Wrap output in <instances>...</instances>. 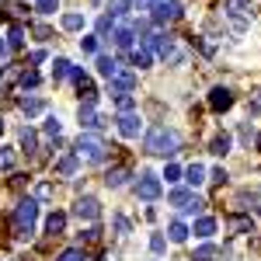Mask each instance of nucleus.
I'll return each instance as SVG.
<instances>
[{"instance_id": "nucleus-1", "label": "nucleus", "mask_w": 261, "mask_h": 261, "mask_svg": "<svg viewBox=\"0 0 261 261\" xmlns=\"http://www.w3.org/2000/svg\"><path fill=\"white\" fill-rule=\"evenodd\" d=\"M143 150L153 153V157H174L181 150V136L174 129H167V125H153L146 133V140H143Z\"/></svg>"}, {"instance_id": "nucleus-2", "label": "nucleus", "mask_w": 261, "mask_h": 261, "mask_svg": "<svg viewBox=\"0 0 261 261\" xmlns=\"http://www.w3.org/2000/svg\"><path fill=\"white\" fill-rule=\"evenodd\" d=\"M35 216H39V202L35 199H21L18 209H14V230H18V237H32Z\"/></svg>"}, {"instance_id": "nucleus-3", "label": "nucleus", "mask_w": 261, "mask_h": 261, "mask_svg": "<svg viewBox=\"0 0 261 261\" xmlns=\"http://www.w3.org/2000/svg\"><path fill=\"white\" fill-rule=\"evenodd\" d=\"M105 143L98 140V136H91V133H84L81 140H77V157L81 161H91V164H98V161H105Z\"/></svg>"}, {"instance_id": "nucleus-4", "label": "nucleus", "mask_w": 261, "mask_h": 261, "mask_svg": "<svg viewBox=\"0 0 261 261\" xmlns=\"http://www.w3.org/2000/svg\"><path fill=\"white\" fill-rule=\"evenodd\" d=\"M140 129H143L140 115H133V112H122V115H119V133L125 136V140H136V136H140Z\"/></svg>"}, {"instance_id": "nucleus-5", "label": "nucleus", "mask_w": 261, "mask_h": 261, "mask_svg": "<svg viewBox=\"0 0 261 261\" xmlns=\"http://www.w3.org/2000/svg\"><path fill=\"white\" fill-rule=\"evenodd\" d=\"M136 195H140V199H146V202H153L157 195H161V181L153 178V174H143L140 185H136Z\"/></svg>"}, {"instance_id": "nucleus-6", "label": "nucleus", "mask_w": 261, "mask_h": 261, "mask_svg": "<svg viewBox=\"0 0 261 261\" xmlns=\"http://www.w3.org/2000/svg\"><path fill=\"white\" fill-rule=\"evenodd\" d=\"M226 11H230V14H233V24H237V28H244V24H247V14H251V0H230V4H226Z\"/></svg>"}, {"instance_id": "nucleus-7", "label": "nucleus", "mask_w": 261, "mask_h": 261, "mask_svg": "<svg viewBox=\"0 0 261 261\" xmlns=\"http://www.w3.org/2000/svg\"><path fill=\"white\" fill-rule=\"evenodd\" d=\"M209 105H213V112H226V108L233 105V94H230L226 87H216V91L209 94Z\"/></svg>"}, {"instance_id": "nucleus-8", "label": "nucleus", "mask_w": 261, "mask_h": 261, "mask_svg": "<svg viewBox=\"0 0 261 261\" xmlns=\"http://www.w3.org/2000/svg\"><path fill=\"white\" fill-rule=\"evenodd\" d=\"M73 213H77L81 220H98V199H91V195L81 199L77 205H73Z\"/></svg>"}, {"instance_id": "nucleus-9", "label": "nucleus", "mask_w": 261, "mask_h": 261, "mask_svg": "<svg viewBox=\"0 0 261 261\" xmlns=\"http://www.w3.org/2000/svg\"><path fill=\"white\" fill-rule=\"evenodd\" d=\"M133 84H136V73H125V70H119V73L112 77V91L129 94V91H133Z\"/></svg>"}, {"instance_id": "nucleus-10", "label": "nucleus", "mask_w": 261, "mask_h": 261, "mask_svg": "<svg viewBox=\"0 0 261 261\" xmlns=\"http://www.w3.org/2000/svg\"><path fill=\"white\" fill-rule=\"evenodd\" d=\"M153 18H157V21H178V18H181V4H178V0H171V4H161Z\"/></svg>"}, {"instance_id": "nucleus-11", "label": "nucleus", "mask_w": 261, "mask_h": 261, "mask_svg": "<svg viewBox=\"0 0 261 261\" xmlns=\"http://www.w3.org/2000/svg\"><path fill=\"white\" fill-rule=\"evenodd\" d=\"M98 73L112 81V77L119 73V63H115V60H108V56H98Z\"/></svg>"}, {"instance_id": "nucleus-12", "label": "nucleus", "mask_w": 261, "mask_h": 261, "mask_svg": "<svg viewBox=\"0 0 261 261\" xmlns=\"http://www.w3.org/2000/svg\"><path fill=\"white\" fill-rule=\"evenodd\" d=\"M125 178H129V171H125V167H115V171L105 174V185H108V188H119V185H125Z\"/></svg>"}, {"instance_id": "nucleus-13", "label": "nucleus", "mask_w": 261, "mask_h": 261, "mask_svg": "<svg viewBox=\"0 0 261 261\" xmlns=\"http://www.w3.org/2000/svg\"><path fill=\"white\" fill-rule=\"evenodd\" d=\"M185 181H188V185H202V181H205V167H202V164H192V167L185 171Z\"/></svg>"}, {"instance_id": "nucleus-14", "label": "nucleus", "mask_w": 261, "mask_h": 261, "mask_svg": "<svg viewBox=\"0 0 261 261\" xmlns=\"http://www.w3.org/2000/svg\"><path fill=\"white\" fill-rule=\"evenodd\" d=\"M213 233H216V220H209V216H205V220L195 223V237H213Z\"/></svg>"}, {"instance_id": "nucleus-15", "label": "nucleus", "mask_w": 261, "mask_h": 261, "mask_svg": "<svg viewBox=\"0 0 261 261\" xmlns=\"http://www.w3.org/2000/svg\"><path fill=\"white\" fill-rule=\"evenodd\" d=\"M115 42H119L122 49H129V45H133V24H119V32H115Z\"/></svg>"}, {"instance_id": "nucleus-16", "label": "nucleus", "mask_w": 261, "mask_h": 261, "mask_svg": "<svg viewBox=\"0 0 261 261\" xmlns=\"http://www.w3.org/2000/svg\"><path fill=\"white\" fill-rule=\"evenodd\" d=\"M56 171H60L63 178H70V174L77 171V157H60V161H56Z\"/></svg>"}, {"instance_id": "nucleus-17", "label": "nucleus", "mask_w": 261, "mask_h": 261, "mask_svg": "<svg viewBox=\"0 0 261 261\" xmlns=\"http://www.w3.org/2000/svg\"><path fill=\"white\" fill-rule=\"evenodd\" d=\"M63 226H66V216H63V213H53V216L45 220V230H49V233H63Z\"/></svg>"}, {"instance_id": "nucleus-18", "label": "nucleus", "mask_w": 261, "mask_h": 261, "mask_svg": "<svg viewBox=\"0 0 261 261\" xmlns=\"http://www.w3.org/2000/svg\"><path fill=\"white\" fill-rule=\"evenodd\" d=\"M167 237H171L174 244H181L185 237H188V230H185V223H171V226H167Z\"/></svg>"}, {"instance_id": "nucleus-19", "label": "nucleus", "mask_w": 261, "mask_h": 261, "mask_svg": "<svg viewBox=\"0 0 261 261\" xmlns=\"http://www.w3.org/2000/svg\"><path fill=\"white\" fill-rule=\"evenodd\" d=\"M63 28H66V32H77V28H84V14H63Z\"/></svg>"}, {"instance_id": "nucleus-20", "label": "nucleus", "mask_w": 261, "mask_h": 261, "mask_svg": "<svg viewBox=\"0 0 261 261\" xmlns=\"http://www.w3.org/2000/svg\"><path fill=\"white\" fill-rule=\"evenodd\" d=\"M21 112L24 115H35V112H42V101L39 98H21Z\"/></svg>"}, {"instance_id": "nucleus-21", "label": "nucleus", "mask_w": 261, "mask_h": 261, "mask_svg": "<svg viewBox=\"0 0 261 261\" xmlns=\"http://www.w3.org/2000/svg\"><path fill=\"white\" fill-rule=\"evenodd\" d=\"M70 70H73V66H70L66 60H56V63H53V73H56V81H63V77H70Z\"/></svg>"}, {"instance_id": "nucleus-22", "label": "nucleus", "mask_w": 261, "mask_h": 261, "mask_svg": "<svg viewBox=\"0 0 261 261\" xmlns=\"http://www.w3.org/2000/svg\"><path fill=\"white\" fill-rule=\"evenodd\" d=\"M216 254H220V251H216L213 244H205V247H199V251H195V261H213Z\"/></svg>"}, {"instance_id": "nucleus-23", "label": "nucleus", "mask_w": 261, "mask_h": 261, "mask_svg": "<svg viewBox=\"0 0 261 261\" xmlns=\"http://www.w3.org/2000/svg\"><path fill=\"white\" fill-rule=\"evenodd\" d=\"M226 150H230V136H226V133H223V136H216V140H213V153H226Z\"/></svg>"}, {"instance_id": "nucleus-24", "label": "nucleus", "mask_w": 261, "mask_h": 261, "mask_svg": "<svg viewBox=\"0 0 261 261\" xmlns=\"http://www.w3.org/2000/svg\"><path fill=\"white\" fill-rule=\"evenodd\" d=\"M21 42H24V32L14 24V28H11V39H7V45H11V49H21Z\"/></svg>"}, {"instance_id": "nucleus-25", "label": "nucleus", "mask_w": 261, "mask_h": 261, "mask_svg": "<svg viewBox=\"0 0 261 261\" xmlns=\"http://www.w3.org/2000/svg\"><path fill=\"white\" fill-rule=\"evenodd\" d=\"M133 63H136V66H150V49H136V53H133Z\"/></svg>"}, {"instance_id": "nucleus-26", "label": "nucleus", "mask_w": 261, "mask_h": 261, "mask_svg": "<svg viewBox=\"0 0 261 261\" xmlns=\"http://www.w3.org/2000/svg\"><path fill=\"white\" fill-rule=\"evenodd\" d=\"M60 11V0H39V14H56Z\"/></svg>"}, {"instance_id": "nucleus-27", "label": "nucleus", "mask_w": 261, "mask_h": 261, "mask_svg": "<svg viewBox=\"0 0 261 261\" xmlns=\"http://www.w3.org/2000/svg\"><path fill=\"white\" fill-rule=\"evenodd\" d=\"M60 261H87V254L84 251H77V247H70V251H63Z\"/></svg>"}, {"instance_id": "nucleus-28", "label": "nucleus", "mask_w": 261, "mask_h": 261, "mask_svg": "<svg viewBox=\"0 0 261 261\" xmlns=\"http://www.w3.org/2000/svg\"><path fill=\"white\" fill-rule=\"evenodd\" d=\"M21 146H24L28 153L35 150V133H32V129H24V133H21Z\"/></svg>"}, {"instance_id": "nucleus-29", "label": "nucleus", "mask_w": 261, "mask_h": 261, "mask_svg": "<svg viewBox=\"0 0 261 261\" xmlns=\"http://www.w3.org/2000/svg\"><path fill=\"white\" fill-rule=\"evenodd\" d=\"M188 199H192V195H188L185 188H178V192H171V202H174V205H185Z\"/></svg>"}, {"instance_id": "nucleus-30", "label": "nucleus", "mask_w": 261, "mask_h": 261, "mask_svg": "<svg viewBox=\"0 0 261 261\" xmlns=\"http://www.w3.org/2000/svg\"><path fill=\"white\" fill-rule=\"evenodd\" d=\"M125 7H129V0H108V11H112V14H122Z\"/></svg>"}, {"instance_id": "nucleus-31", "label": "nucleus", "mask_w": 261, "mask_h": 261, "mask_svg": "<svg viewBox=\"0 0 261 261\" xmlns=\"http://www.w3.org/2000/svg\"><path fill=\"white\" fill-rule=\"evenodd\" d=\"M45 133H49V136H60V133H63L60 119H49V122H45Z\"/></svg>"}, {"instance_id": "nucleus-32", "label": "nucleus", "mask_w": 261, "mask_h": 261, "mask_svg": "<svg viewBox=\"0 0 261 261\" xmlns=\"http://www.w3.org/2000/svg\"><path fill=\"white\" fill-rule=\"evenodd\" d=\"M178 174H181V167H178V164H167V171H164V178H167V181H178Z\"/></svg>"}, {"instance_id": "nucleus-33", "label": "nucleus", "mask_w": 261, "mask_h": 261, "mask_svg": "<svg viewBox=\"0 0 261 261\" xmlns=\"http://www.w3.org/2000/svg\"><path fill=\"white\" fill-rule=\"evenodd\" d=\"M81 49L84 53H98V39H81Z\"/></svg>"}, {"instance_id": "nucleus-34", "label": "nucleus", "mask_w": 261, "mask_h": 261, "mask_svg": "<svg viewBox=\"0 0 261 261\" xmlns=\"http://www.w3.org/2000/svg\"><path fill=\"white\" fill-rule=\"evenodd\" d=\"M119 108L122 112H133V98L129 94H119Z\"/></svg>"}, {"instance_id": "nucleus-35", "label": "nucleus", "mask_w": 261, "mask_h": 261, "mask_svg": "<svg viewBox=\"0 0 261 261\" xmlns=\"http://www.w3.org/2000/svg\"><path fill=\"white\" fill-rule=\"evenodd\" d=\"M21 84H24V87H35V84H39V73H24Z\"/></svg>"}, {"instance_id": "nucleus-36", "label": "nucleus", "mask_w": 261, "mask_h": 261, "mask_svg": "<svg viewBox=\"0 0 261 261\" xmlns=\"http://www.w3.org/2000/svg\"><path fill=\"white\" fill-rule=\"evenodd\" d=\"M150 247H153V251H164V247H167V241H164L161 233H157V237H153V241H150Z\"/></svg>"}, {"instance_id": "nucleus-37", "label": "nucleus", "mask_w": 261, "mask_h": 261, "mask_svg": "<svg viewBox=\"0 0 261 261\" xmlns=\"http://www.w3.org/2000/svg\"><path fill=\"white\" fill-rule=\"evenodd\" d=\"M136 7H140V11H146V7H161V0H136Z\"/></svg>"}, {"instance_id": "nucleus-38", "label": "nucleus", "mask_w": 261, "mask_h": 261, "mask_svg": "<svg viewBox=\"0 0 261 261\" xmlns=\"http://www.w3.org/2000/svg\"><path fill=\"white\" fill-rule=\"evenodd\" d=\"M11 164H14V157H11V153H7V150H4V153H0V167H4V171H7V167H11Z\"/></svg>"}, {"instance_id": "nucleus-39", "label": "nucleus", "mask_w": 261, "mask_h": 261, "mask_svg": "<svg viewBox=\"0 0 261 261\" xmlns=\"http://www.w3.org/2000/svg\"><path fill=\"white\" fill-rule=\"evenodd\" d=\"M115 226H119L122 233H129V220H125V216H115Z\"/></svg>"}, {"instance_id": "nucleus-40", "label": "nucleus", "mask_w": 261, "mask_h": 261, "mask_svg": "<svg viewBox=\"0 0 261 261\" xmlns=\"http://www.w3.org/2000/svg\"><path fill=\"white\" fill-rule=\"evenodd\" d=\"M213 181H220V185H223V181H226V171H223V167H216V171H213Z\"/></svg>"}, {"instance_id": "nucleus-41", "label": "nucleus", "mask_w": 261, "mask_h": 261, "mask_svg": "<svg viewBox=\"0 0 261 261\" xmlns=\"http://www.w3.org/2000/svg\"><path fill=\"white\" fill-rule=\"evenodd\" d=\"M4 53H7V45H4V42H0V60H4Z\"/></svg>"}, {"instance_id": "nucleus-42", "label": "nucleus", "mask_w": 261, "mask_h": 261, "mask_svg": "<svg viewBox=\"0 0 261 261\" xmlns=\"http://www.w3.org/2000/svg\"><path fill=\"white\" fill-rule=\"evenodd\" d=\"M258 150H261V136H258Z\"/></svg>"}, {"instance_id": "nucleus-43", "label": "nucleus", "mask_w": 261, "mask_h": 261, "mask_svg": "<svg viewBox=\"0 0 261 261\" xmlns=\"http://www.w3.org/2000/svg\"><path fill=\"white\" fill-rule=\"evenodd\" d=\"M0 133H4V122H0Z\"/></svg>"}]
</instances>
